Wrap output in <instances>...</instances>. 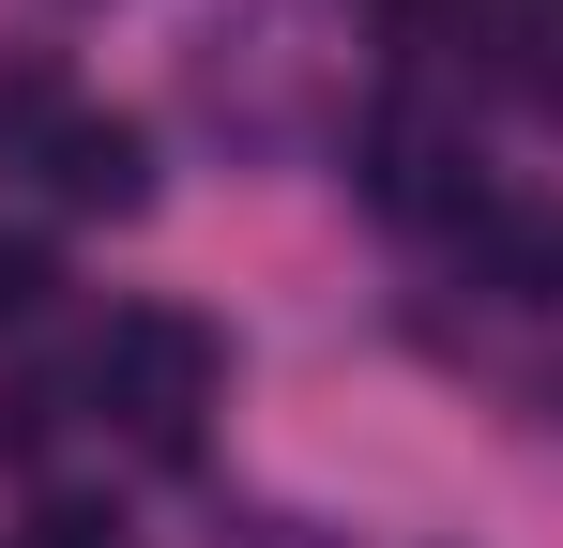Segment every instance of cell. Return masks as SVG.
Here are the masks:
<instances>
[{
  "mask_svg": "<svg viewBox=\"0 0 563 548\" xmlns=\"http://www.w3.org/2000/svg\"><path fill=\"white\" fill-rule=\"evenodd\" d=\"M31 548H122V518H107V503H46V518H31Z\"/></svg>",
  "mask_w": 563,
  "mask_h": 548,
  "instance_id": "cell-3",
  "label": "cell"
},
{
  "mask_svg": "<svg viewBox=\"0 0 563 548\" xmlns=\"http://www.w3.org/2000/svg\"><path fill=\"white\" fill-rule=\"evenodd\" d=\"M46 289H62V274H46V244H0V320H31Z\"/></svg>",
  "mask_w": 563,
  "mask_h": 548,
  "instance_id": "cell-4",
  "label": "cell"
},
{
  "mask_svg": "<svg viewBox=\"0 0 563 548\" xmlns=\"http://www.w3.org/2000/svg\"><path fill=\"white\" fill-rule=\"evenodd\" d=\"M213 336H198L184 305H122V320H107L92 336V381H107V412H137V427H153V442H184L198 412H213Z\"/></svg>",
  "mask_w": 563,
  "mask_h": 548,
  "instance_id": "cell-1",
  "label": "cell"
},
{
  "mask_svg": "<svg viewBox=\"0 0 563 548\" xmlns=\"http://www.w3.org/2000/svg\"><path fill=\"white\" fill-rule=\"evenodd\" d=\"M396 15H411V0H396Z\"/></svg>",
  "mask_w": 563,
  "mask_h": 548,
  "instance_id": "cell-5",
  "label": "cell"
},
{
  "mask_svg": "<svg viewBox=\"0 0 563 548\" xmlns=\"http://www.w3.org/2000/svg\"><path fill=\"white\" fill-rule=\"evenodd\" d=\"M46 183H62L77 213H137V198H153V153H137V122H92V107H77V122H46Z\"/></svg>",
  "mask_w": 563,
  "mask_h": 548,
  "instance_id": "cell-2",
  "label": "cell"
}]
</instances>
